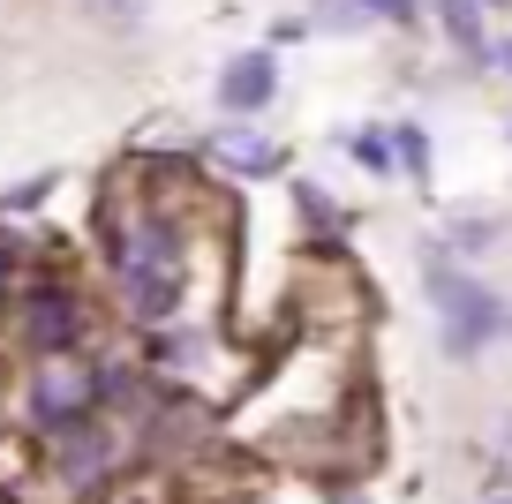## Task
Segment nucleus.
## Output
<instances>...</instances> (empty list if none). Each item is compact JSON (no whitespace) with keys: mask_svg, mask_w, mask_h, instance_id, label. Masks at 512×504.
I'll use <instances>...</instances> for the list:
<instances>
[{"mask_svg":"<svg viewBox=\"0 0 512 504\" xmlns=\"http://www.w3.org/2000/svg\"><path fill=\"white\" fill-rule=\"evenodd\" d=\"M497 61H505V68H512V38H505V46H497Z\"/></svg>","mask_w":512,"mask_h":504,"instance_id":"11","label":"nucleus"},{"mask_svg":"<svg viewBox=\"0 0 512 504\" xmlns=\"http://www.w3.org/2000/svg\"><path fill=\"white\" fill-rule=\"evenodd\" d=\"M482 504H512V489H490V497H482Z\"/></svg>","mask_w":512,"mask_h":504,"instance_id":"10","label":"nucleus"},{"mask_svg":"<svg viewBox=\"0 0 512 504\" xmlns=\"http://www.w3.org/2000/svg\"><path fill=\"white\" fill-rule=\"evenodd\" d=\"M407 8H415V0H362V16H384V23H400Z\"/></svg>","mask_w":512,"mask_h":504,"instance_id":"9","label":"nucleus"},{"mask_svg":"<svg viewBox=\"0 0 512 504\" xmlns=\"http://www.w3.org/2000/svg\"><path fill=\"white\" fill-rule=\"evenodd\" d=\"M354 151H362V166H377V174H384V166H392V151H384V136H362V143H354Z\"/></svg>","mask_w":512,"mask_h":504,"instance_id":"8","label":"nucleus"},{"mask_svg":"<svg viewBox=\"0 0 512 504\" xmlns=\"http://www.w3.org/2000/svg\"><path fill=\"white\" fill-rule=\"evenodd\" d=\"M437 316H445L452 354H475L482 339H505V331H512V309H505V301L482 294L475 279H452V271H437Z\"/></svg>","mask_w":512,"mask_h":504,"instance_id":"3","label":"nucleus"},{"mask_svg":"<svg viewBox=\"0 0 512 504\" xmlns=\"http://www.w3.org/2000/svg\"><path fill=\"white\" fill-rule=\"evenodd\" d=\"M91 399H98V369L83 362L76 347L46 354V362L31 369V414L46 429H83V422H91Z\"/></svg>","mask_w":512,"mask_h":504,"instance_id":"2","label":"nucleus"},{"mask_svg":"<svg viewBox=\"0 0 512 504\" xmlns=\"http://www.w3.org/2000/svg\"><path fill=\"white\" fill-rule=\"evenodd\" d=\"M16 324H23V339H31L38 354H68V347H76V331H83V301L68 294L61 279H38L31 294H23Z\"/></svg>","mask_w":512,"mask_h":504,"instance_id":"4","label":"nucleus"},{"mask_svg":"<svg viewBox=\"0 0 512 504\" xmlns=\"http://www.w3.org/2000/svg\"><path fill=\"white\" fill-rule=\"evenodd\" d=\"M219 151L234 158V166H249V174H256V166H279V151L264 136H219Z\"/></svg>","mask_w":512,"mask_h":504,"instance_id":"6","label":"nucleus"},{"mask_svg":"<svg viewBox=\"0 0 512 504\" xmlns=\"http://www.w3.org/2000/svg\"><path fill=\"white\" fill-rule=\"evenodd\" d=\"M445 31H452V38H460V46H467V53H475V46H482V23H475V0H445Z\"/></svg>","mask_w":512,"mask_h":504,"instance_id":"7","label":"nucleus"},{"mask_svg":"<svg viewBox=\"0 0 512 504\" xmlns=\"http://www.w3.org/2000/svg\"><path fill=\"white\" fill-rule=\"evenodd\" d=\"M181 271H189V256H181V234L166 219H136L121 234V294L136 316H174L181 309Z\"/></svg>","mask_w":512,"mask_h":504,"instance_id":"1","label":"nucleus"},{"mask_svg":"<svg viewBox=\"0 0 512 504\" xmlns=\"http://www.w3.org/2000/svg\"><path fill=\"white\" fill-rule=\"evenodd\" d=\"M272 91H279V61L272 53H241V61H226V76H219V106L226 113L272 106Z\"/></svg>","mask_w":512,"mask_h":504,"instance_id":"5","label":"nucleus"},{"mask_svg":"<svg viewBox=\"0 0 512 504\" xmlns=\"http://www.w3.org/2000/svg\"><path fill=\"white\" fill-rule=\"evenodd\" d=\"M505 459H512V422H505Z\"/></svg>","mask_w":512,"mask_h":504,"instance_id":"12","label":"nucleus"}]
</instances>
